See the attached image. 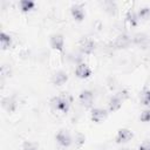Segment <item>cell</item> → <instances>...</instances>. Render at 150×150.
<instances>
[{
	"label": "cell",
	"mask_w": 150,
	"mask_h": 150,
	"mask_svg": "<svg viewBox=\"0 0 150 150\" xmlns=\"http://www.w3.org/2000/svg\"><path fill=\"white\" fill-rule=\"evenodd\" d=\"M50 104L52 107L61 112V114H67L70 109V104H71V97L69 95H59V96H54L52 100H50Z\"/></svg>",
	"instance_id": "cell-1"
},
{
	"label": "cell",
	"mask_w": 150,
	"mask_h": 150,
	"mask_svg": "<svg viewBox=\"0 0 150 150\" xmlns=\"http://www.w3.org/2000/svg\"><path fill=\"white\" fill-rule=\"evenodd\" d=\"M80 104L86 109H91L94 105V93L89 89H84L79 95Z\"/></svg>",
	"instance_id": "cell-2"
},
{
	"label": "cell",
	"mask_w": 150,
	"mask_h": 150,
	"mask_svg": "<svg viewBox=\"0 0 150 150\" xmlns=\"http://www.w3.org/2000/svg\"><path fill=\"white\" fill-rule=\"evenodd\" d=\"M55 141H56V143H57L60 146H62V148H68V146L71 144V142H73L69 131L66 130V129H60V130L56 132V135H55Z\"/></svg>",
	"instance_id": "cell-3"
},
{
	"label": "cell",
	"mask_w": 150,
	"mask_h": 150,
	"mask_svg": "<svg viewBox=\"0 0 150 150\" xmlns=\"http://www.w3.org/2000/svg\"><path fill=\"white\" fill-rule=\"evenodd\" d=\"M49 45L54 50L62 53L64 49V36L60 33L52 34L49 38Z\"/></svg>",
	"instance_id": "cell-4"
},
{
	"label": "cell",
	"mask_w": 150,
	"mask_h": 150,
	"mask_svg": "<svg viewBox=\"0 0 150 150\" xmlns=\"http://www.w3.org/2000/svg\"><path fill=\"white\" fill-rule=\"evenodd\" d=\"M134 137V132L128 128H121L117 130V134L115 136V142L117 144H124L131 141Z\"/></svg>",
	"instance_id": "cell-5"
},
{
	"label": "cell",
	"mask_w": 150,
	"mask_h": 150,
	"mask_svg": "<svg viewBox=\"0 0 150 150\" xmlns=\"http://www.w3.org/2000/svg\"><path fill=\"white\" fill-rule=\"evenodd\" d=\"M96 48V43L94 42V40L89 39V38H84L80 41V45H79V49L82 54L84 55H90L94 53Z\"/></svg>",
	"instance_id": "cell-6"
},
{
	"label": "cell",
	"mask_w": 150,
	"mask_h": 150,
	"mask_svg": "<svg viewBox=\"0 0 150 150\" xmlns=\"http://www.w3.org/2000/svg\"><path fill=\"white\" fill-rule=\"evenodd\" d=\"M108 117V110L103 108H91L90 109V120L95 123H102Z\"/></svg>",
	"instance_id": "cell-7"
},
{
	"label": "cell",
	"mask_w": 150,
	"mask_h": 150,
	"mask_svg": "<svg viewBox=\"0 0 150 150\" xmlns=\"http://www.w3.org/2000/svg\"><path fill=\"white\" fill-rule=\"evenodd\" d=\"M70 14L73 19L77 22H82L86 18V12H84V6L82 4H74L70 7Z\"/></svg>",
	"instance_id": "cell-8"
},
{
	"label": "cell",
	"mask_w": 150,
	"mask_h": 150,
	"mask_svg": "<svg viewBox=\"0 0 150 150\" xmlns=\"http://www.w3.org/2000/svg\"><path fill=\"white\" fill-rule=\"evenodd\" d=\"M75 76L77 79H81V80H84V79H88L91 76V69L90 67L87 64V63H79L75 68Z\"/></svg>",
	"instance_id": "cell-9"
},
{
	"label": "cell",
	"mask_w": 150,
	"mask_h": 150,
	"mask_svg": "<svg viewBox=\"0 0 150 150\" xmlns=\"http://www.w3.org/2000/svg\"><path fill=\"white\" fill-rule=\"evenodd\" d=\"M1 104H2V108L7 111V112H14L18 108V101L15 98V96H6L2 98L1 101Z\"/></svg>",
	"instance_id": "cell-10"
},
{
	"label": "cell",
	"mask_w": 150,
	"mask_h": 150,
	"mask_svg": "<svg viewBox=\"0 0 150 150\" xmlns=\"http://www.w3.org/2000/svg\"><path fill=\"white\" fill-rule=\"evenodd\" d=\"M123 98L118 95V94H115L114 96H111L108 101V111L110 112H115L117 110H120L122 108V104H123Z\"/></svg>",
	"instance_id": "cell-11"
},
{
	"label": "cell",
	"mask_w": 150,
	"mask_h": 150,
	"mask_svg": "<svg viewBox=\"0 0 150 150\" xmlns=\"http://www.w3.org/2000/svg\"><path fill=\"white\" fill-rule=\"evenodd\" d=\"M50 81H52V83L54 86H57V87L63 86L68 81V74L64 70H59V71H56V73H54L52 75Z\"/></svg>",
	"instance_id": "cell-12"
},
{
	"label": "cell",
	"mask_w": 150,
	"mask_h": 150,
	"mask_svg": "<svg viewBox=\"0 0 150 150\" xmlns=\"http://www.w3.org/2000/svg\"><path fill=\"white\" fill-rule=\"evenodd\" d=\"M130 43H131V38H130L129 35H127V34H121V35H118V36L116 38L115 42H114L115 47L118 48V49H121V48H127V47H129Z\"/></svg>",
	"instance_id": "cell-13"
},
{
	"label": "cell",
	"mask_w": 150,
	"mask_h": 150,
	"mask_svg": "<svg viewBox=\"0 0 150 150\" xmlns=\"http://www.w3.org/2000/svg\"><path fill=\"white\" fill-rule=\"evenodd\" d=\"M12 43H13L12 36H11L9 34L5 33V32H1V33H0V45H1L2 50H6V49L11 48Z\"/></svg>",
	"instance_id": "cell-14"
},
{
	"label": "cell",
	"mask_w": 150,
	"mask_h": 150,
	"mask_svg": "<svg viewBox=\"0 0 150 150\" xmlns=\"http://www.w3.org/2000/svg\"><path fill=\"white\" fill-rule=\"evenodd\" d=\"M125 21L129 23L130 27H136V26L138 25V22H139L137 12L129 9V11L127 12V15H125Z\"/></svg>",
	"instance_id": "cell-15"
},
{
	"label": "cell",
	"mask_w": 150,
	"mask_h": 150,
	"mask_svg": "<svg viewBox=\"0 0 150 150\" xmlns=\"http://www.w3.org/2000/svg\"><path fill=\"white\" fill-rule=\"evenodd\" d=\"M19 6L22 13H28L35 8V2L32 0H21L19 2Z\"/></svg>",
	"instance_id": "cell-16"
},
{
	"label": "cell",
	"mask_w": 150,
	"mask_h": 150,
	"mask_svg": "<svg viewBox=\"0 0 150 150\" xmlns=\"http://www.w3.org/2000/svg\"><path fill=\"white\" fill-rule=\"evenodd\" d=\"M137 15H138V19L139 20H146L150 18V7L148 6H144V7H141L137 12Z\"/></svg>",
	"instance_id": "cell-17"
},
{
	"label": "cell",
	"mask_w": 150,
	"mask_h": 150,
	"mask_svg": "<svg viewBox=\"0 0 150 150\" xmlns=\"http://www.w3.org/2000/svg\"><path fill=\"white\" fill-rule=\"evenodd\" d=\"M39 149V144L36 142H32V141H26L22 144L21 150H38Z\"/></svg>",
	"instance_id": "cell-18"
},
{
	"label": "cell",
	"mask_w": 150,
	"mask_h": 150,
	"mask_svg": "<svg viewBox=\"0 0 150 150\" xmlns=\"http://www.w3.org/2000/svg\"><path fill=\"white\" fill-rule=\"evenodd\" d=\"M141 103L143 105H150V89H146V90H144L142 93Z\"/></svg>",
	"instance_id": "cell-19"
},
{
	"label": "cell",
	"mask_w": 150,
	"mask_h": 150,
	"mask_svg": "<svg viewBox=\"0 0 150 150\" xmlns=\"http://www.w3.org/2000/svg\"><path fill=\"white\" fill-rule=\"evenodd\" d=\"M104 7H105V11L108 12V13H110V14H115L116 13V4L115 2H112V1H105L104 4Z\"/></svg>",
	"instance_id": "cell-20"
},
{
	"label": "cell",
	"mask_w": 150,
	"mask_h": 150,
	"mask_svg": "<svg viewBox=\"0 0 150 150\" xmlns=\"http://www.w3.org/2000/svg\"><path fill=\"white\" fill-rule=\"evenodd\" d=\"M139 120H141V122H144V123L150 122V109L143 110L139 115Z\"/></svg>",
	"instance_id": "cell-21"
},
{
	"label": "cell",
	"mask_w": 150,
	"mask_h": 150,
	"mask_svg": "<svg viewBox=\"0 0 150 150\" xmlns=\"http://www.w3.org/2000/svg\"><path fill=\"white\" fill-rule=\"evenodd\" d=\"M134 41H135L136 43L141 45V43H143L144 41H148V39H146V36H145L144 34H136V35L134 36Z\"/></svg>",
	"instance_id": "cell-22"
},
{
	"label": "cell",
	"mask_w": 150,
	"mask_h": 150,
	"mask_svg": "<svg viewBox=\"0 0 150 150\" xmlns=\"http://www.w3.org/2000/svg\"><path fill=\"white\" fill-rule=\"evenodd\" d=\"M138 150H150V141H144L139 144Z\"/></svg>",
	"instance_id": "cell-23"
},
{
	"label": "cell",
	"mask_w": 150,
	"mask_h": 150,
	"mask_svg": "<svg viewBox=\"0 0 150 150\" xmlns=\"http://www.w3.org/2000/svg\"><path fill=\"white\" fill-rule=\"evenodd\" d=\"M121 150H130V149H128V148H124V149H121Z\"/></svg>",
	"instance_id": "cell-24"
}]
</instances>
